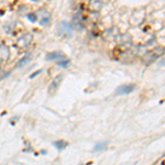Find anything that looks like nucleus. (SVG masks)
<instances>
[{
    "mask_svg": "<svg viewBox=\"0 0 165 165\" xmlns=\"http://www.w3.org/2000/svg\"><path fill=\"white\" fill-rule=\"evenodd\" d=\"M164 53H165V49L163 46L154 47L152 51H150V52L145 53V54L143 55L142 62L145 65H150L151 63H153L154 61H156L160 56H162Z\"/></svg>",
    "mask_w": 165,
    "mask_h": 165,
    "instance_id": "f257e3e1",
    "label": "nucleus"
},
{
    "mask_svg": "<svg viewBox=\"0 0 165 165\" xmlns=\"http://www.w3.org/2000/svg\"><path fill=\"white\" fill-rule=\"evenodd\" d=\"M73 31H74V28L72 25V23L66 21L60 22L56 27V32L60 36L64 38H71L73 36Z\"/></svg>",
    "mask_w": 165,
    "mask_h": 165,
    "instance_id": "f03ea898",
    "label": "nucleus"
},
{
    "mask_svg": "<svg viewBox=\"0 0 165 165\" xmlns=\"http://www.w3.org/2000/svg\"><path fill=\"white\" fill-rule=\"evenodd\" d=\"M33 40V35L31 33H24L23 35H21L18 41H16V46L19 49H27L31 43H32Z\"/></svg>",
    "mask_w": 165,
    "mask_h": 165,
    "instance_id": "7ed1b4c3",
    "label": "nucleus"
},
{
    "mask_svg": "<svg viewBox=\"0 0 165 165\" xmlns=\"http://www.w3.org/2000/svg\"><path fill=\"white\" fill-rule=\"evenodd\" d=\"M135 85L134 84H128V85H121L117 88V90H116V95H129L131 94L132 91L134 90Z\"/></svg>",
    "mask_w": 165,
    "mask_h": 165,
    "instance_id": "20e7f679",
    "label": "nucleus"
},
{
    "mask_svg": "<svg viewBox=\"0 0 165 165\" xmlns=\"http://www.w3.org/2000/svg\"><path fill=\"white\" fill-rule=\"evenodd\" d=\"M84 22H85V20H84V16H82V14L80 13V12H78V13H76L74 16H73L72 25H73V28H74V29L82 30V29H84Z\"/></svg>",
    "mask_w": 165,
    "mask_h": 165,
    "instance_id": "39448f33",
    "label": "nucleus"
},
{
    "mask_svg": "<svg viewBox=\"0 0 165 165\" xmlns=\"http://www.w3.org/2000/svg\"><path fill=\"white\" fill-rule=\"evenodd\" d=\"M62 79H63V75H58V76H56L54 79L52 80V82H51V85H50V87H49L50 94L55 93V90L57 89L58 86H60V84L62 82Z\"/></svg>",
    "mask_w": 165,
    "mask_h": 165,
    "instance_id": "423d86ee",
    "label": "nucleus"
},
{
    "mask_svg": "<svg viewBox=\"0 0 165 165\" xmlns=\"http://www.w3.org/2000/svg\"><path fill=\"white\" fill-rule=\"evenodd\" d=\"M40 16H41V19H40V24L41 25H47L50 24L51 22V16L47 11L41 10L40 11Z\"/></svg>",
    "mask_w": 165,
    "mask_h": 165,
    "instance_id": "0eeeda50",
    "label": "nucleus"
},
{
    "mask_svg": "<svg viewBox=\"0 0 165 165\" xmlns=\"http://www.w3.org/2000/svg\"><path fill=\"white\" fill-rule=\"evenodd\" d=\"M66 58V56L61 52H52L46 54V60L47 61H61Z\"/></svg>",
    "mask_w": 165,
    "mask_h": 165,
    "instance_id": "6e6552de",
    "label": "nucleus"
},
{
    "mask_svg": "<svg viewBox=\"0 0 165 165\" xmlns=\"http://www.w3.org/2000/svg\"><path fill=\"white\" fill-rule=\"evenodd\" d=\"M31 58H32V54H31V53H28L27 55H24V56H23V57H22L18 63H16V67H19V68L23 67V66L27 65V64L30 62Z\"/></svg>",
    "mask_w": 165,
    "mask_h": 165,
    "instance_id": "1a4fd4ad",
    "label": "nucleus"
},
{
    "mask_svg": "<svg viewBox=\"0 0 165 165\" xmlns=\"http://www.w3.org/2000/svg\"><path fill=\"white\" fill-rule=\"evenodd\" d=\"M9 56H10V51L9 49L6 45H2V46L0 47V58L3 61L8 60Z\"/></svg>",
    "mask_w": 165,
    "mask_h": 165,
    "instance_id": "9d476101",
    "label": "nucleus"
},
{
    "mask_svg": "<svg viewBox=\"0 0 165 165\" xmlns=\"http://www.w3.org/2000/svg\"><path fill=\"white\" fill-rule=\"evenodd\" d=\"M53 145H54V148H57L58 151H63L64 148L68 146V142H66V141L64 140H58V141L53 142Z\"/></svg>",
    "mask_w": 165,
    "mask_h": 165,
    "instance_id": "9b49d317",
    "label": "nucleus"
},
{
    "mask_svg": "<svg viewBox=\"0 0 165 165\" xmlns=\"http://www.w3.org/2000/svg\"><path fill=\"white\" fill-rule=\"evenodd\" d=\"M107 144H108L107 142H99V143H97L96 145L94 146L93 151L94 152H101V151H104L105 148H107Z\"/></svg>",
    "mask_w": 165,
    "mask_h": 165,
    "instance_id": "f8f14e48",
    "label": "nucleus"
},
{
    "mask_svg": "<svg viewBox=\"0 0 165 165\" xmlns=\"http://www.w3.org/2000/svg\"><path fill=\"white\" fill-rule=\"evenodd\" d=\"M69 63H71V61L68 58H64V60H61V61H57V65L60 67H63V68H66V67H68Z\"/></svg>",
    "mask_w": 165,
    "mask_h": 165,
    "instance_id": "ddd939ff",
    "label": "nucleus"
},
{
    "mask_svg": "<svg viewBox=\"0 0 165 165\" xmlns=\"http://www.w3.org/2000/svg\"><path fill=\"white\" fill-rule=\"evenodd\" d=\"M101 2L100 1H94V2L90 3V9L93 8V7H95V8L93 9V11H95V12H97V11H99L100 9H101Z\"/></svg>",
    "mask_w": 165,
    "mask_h": 165,
    "instance_id": "4468645a",
    "label": "nucleus"
},
{
    "mask_svg": "<svg viewBox=\"0 0 165 165\" xmlns=\"http://www.w3.org/2000/svg\"><path fill=\"white\" fill-rule=\"evenodd\" d=\"M27 18L29 19V21H30V22H36V21H38V16H36L34 12H30V13H28Z\"/></svg>",
    "mask_w": 165,
    "mask_h": 165,
    "instance_id": "2eb2a0df",
    "label": "nucleus"
},
{
    "mask_svg": "<svg viewBox=\"0 0 165 165\" xmlns=\"http://www.w3.org/2000/svg\"><path fill=\"white\" fill-rule=\"evenodd\" d=\"M42 73V69H38V71H36V72H34L32 75H30V78H34L35 76H38V75H40Z\"/></svg>",
    "mask_w": 165,
    "mask_h": 165,
    "instance_id": "dca6fc26",
    "label": "nucleus"
},
{
    "mask_svg": "<svg viewBox=\"0 0 165 165\" xmlns=\"http://www.w3.org/2000/svg\"><path fill=\"white\" fill-rule=\"evenodd\" d=\"M161 65H165V60H164V61H162V62H161Z\"/></svg>",
    "mask_w": 165,
    "mask_h": 165,
    "instance_id": "f3484780",
    "label": "nucleus"
},
{
    "mask_svg": "<svg viewBox=\"0 0 165 165\" xmlns=\"http://www.w3.org/2000/svg\"><path fill=\"white\" fill-rule=\"evenodd\" d=\"M78 165H82V164H78Z\"/></svg>",
    "mask_w": 165,
    "mask_h": 165,
    "instance_id": "a211bd4d",
    "label": "nucleus"
}]
</instances>
